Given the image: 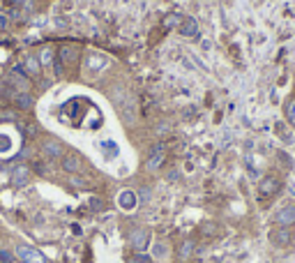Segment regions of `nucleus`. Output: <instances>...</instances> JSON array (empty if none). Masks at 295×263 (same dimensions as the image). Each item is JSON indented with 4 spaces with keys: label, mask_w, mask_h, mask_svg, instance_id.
<instances>
[{
    "label": "nucleus",
    "mask_w": 295,
    "mask_h": 263,
    "mask_svg": "<svg viewBox=\"0 0 295 263\" xmlns=\"http://www.w3.org/2000/svg\"><path fill=\"white\" fill-rule=\"evenodd\" d=\"M164 254H166V245L164 242L152 245V256H155V258H164Z\"/></svg>",
    "instance_id": "bb28decb"
},
{
    "label": "nucleus",
    "mask_w": 295,
    "mask_h": 263,
    "mask_svg": "<svg viewBox=\"0 0 295 263\" xmlns=\"http://www.w3.org/2000/svg\"><path fill=\"white\" fill-rule=\"evenodd\" d=\"M16 261V254L9 252V249H0V263H14Z\"/></svg>",
    "instance_id": "393cba45"
},
{
    "label": "nucleus",
    "mask_w": 295,
    "mask_h": 263,
    "mask_svg": "<svg viewBox=\"0 0 295 263\" xmlns=\"http://www.w3.org/2000/svg\"><path fill=\"white\" fill-rule=\"evenodd\" d=\"M39 63H41V67L53 63V49H49V46H46V49H41L39 51Z\"/></svg>",
    "instance_id": "412c9836"
},
{
    "label": "nucleus",
    "mask_w": 295,
    "mask_h": 263,
    "mask_svg": "<svg viewBox=\"0 0 295 263\" xmlns=\"http://www.w3.org/2000/svg\"><path fill=\"white\" fill-rule=\"evenodd\" d=\"M275 226H295V203H286L275 212Z\"/></svg>",
    "instance_id": "423d86ee"
},
{
    "label": "nucleus",
    "mask_w": 295,
    "mask_h": 263,
    "mask_svg": "<svg viewBox=\"0 0 295 263\" xmlns=\"http://www.w3.org/2000/svg\"><path fill=\"white\" fill-rule=\"evenodd\" d=\"M281 187H284V178H281L279 173H267L261 178V183H258V196H261V201L270 203V198H275L277 194L281 192Z\"/></svg>",
    "instance_id": "f257e3e1"
},
{
    "label": "nucleus",
    "mask_w": 295,
    "mask_h": 263,
    "mask_svg": "<svg viewBox=\"0 0 295 263\" xmlns=\"http://www.w3.org/2000/svg\"><path fill=\"white\" fill-rule=\"evenodd\" d=\"M127 263H152V258L148 256V254H143V252H136L134 256H129Z\"/></svg>",
    "instance_id": "b1692460"
},
{
    "label": "nucleus",
    "mask_w": 295,
    "mask_h": 263,
    "mask_svg": "<svg viewBox=\"0 0 295 263\" xmlns=\"http://www.w3.org/2000/svg\"><path fill=\"white\" fill-rule=\"evenodd\" d=\"M129 245H132V249H136V252H145L152 245V231L150 229H134L132 233H129Z\"/></svg>",
    "instance_id": "7ed1b4c3"
},
{
    "label": "nucleus",
    "mask_w": 295,
    "mask_h": 263,
    "mask_svg": "<svg viewBox=\"0 0 295 263\" xmlns=\"http://www.w3.org/2000/svg\"><path fill=\"white\" fill-rule=\"evenodd\" d=\"M69 185H72V187H78V189H86L88 187V180L74 173V175H69Z\"/></svg>",
    "instance_id": "5701e85b"
},
{
    "label": "nucleus",
    "mask_w": 295,
    "mask_h": 263,
    "mask_svg": "<svg viewBox=\"0 0 295 263\" xmlns=\"http://www.w3.org/2000/svg\"><path fill=\"white\" fill-rule=\"evenodd\" d=\"M5 28H7V16H3V14H0V30H5Z\"/></svg>",
    "instance_id": "7c9ffc66"
},
{
    "label": "nucleus",
    "mask_w": 295,
    "mask_h": 263,
    "mask_svg": "<svg viewBox=\"0 0 295 263\" xmlns=\"http://www.w3.org/2000/svg\"><path fill=\"white\" fill-rule=\"evenodd\" d=\"M180 21H182V16H180V14H168V16L164 18V28H166V30H171V28L180 26Z\"/></svg>",
    "instance_id": "4be33fe9"
},
{
    "label": "nucleus",
    "mask_w": 295,
    "mask_h": 263,
    "mask_svg": "<svg viewBox=\"0 0 295 263\" xmlns=\"http://www.w3.org/2000/svg\"><path fill=\"white\" fill-rule=\"evenodd\" d=\"M62 171H67L69 175L81 171V157L78 155H62Z\"/></svg>",
    "instance_id": "9b49d317"
},
{
    "label": "nucleus",
    "mask_w": 295,
    "mask_h": 263,
    "mask_svg": "<svg viewBox=\"0 0 295 263\" xmlns=\"http://www.w3.org/2000/svg\"><path fill=\"white\" fill-rule=\"evenodd\" d=\"M293 238H295L293 226H275L270 231V242L275 247H281V249L288 247V245H293Z\"/></svg>",
    "instance_id": "f03ea898"
},
{
    "label": "nucleus",
    "mask_w": 295,
    "mask_h": 263,
    "mask_svg": "<svg viewBox=\"0 0 295 263\" xmlns=\"http://www.w3.org/2000/svg\"><path fill=\"white\" fill-rule=\"evenodd\" d=\"M28 0H14V5H16V7H21V5H26Z\"/></svg>",
    "instance_id": "2f4dec72"
},
{
    "label": "nucleus",
    "mask_w": 295,
    "mask_h": 263,
    "mask_svg": "<svg viewBox=\"0 0 295 263\" xmlns=\"http://www.w3.org/2000/svg\"><path fill=\"white\" fill-rule=\"evenodd\" d=\"M180 32H182L184 37H196L198 35V23L194 21L192 16H184L182 21H180Z\"/></svg>",
    "instance_id": "ddd939ff"
},
{
    "label": "nucleus",
    "mask_w": 295,
    "mask_h": 263,
    "mask_svg": "<svg viewBox=\"0 0 295 263\" xmlns=\"http://www.w3.org/2000/svg\"><path fill=\"white\" fill-rule=\"evenodd\" d=\"M166 159V146L164 143H157L152 146V150L148 152V159H145V169L148 171H157Z\"/></svg>",
    "instance_id": "39448f33"
},
{
    "label": "nucleus",
    "mask_w": 295,
    "mask_h": 263,
    "mask_svg": "<svg viewBox=\"0 0 295 263\" xmlns=\"http://www.w3.org/2000/svg\"><path fill=\"white\" fill-rule=\"evenodd\" d=\"M284 115H286V123H288L290 127H295V95L286 99V104H284Z\"/></svg>",
    "instance_id": "f3484780"
},
{
    "label": "nucleus",
    "mask_w": 295,
    "mask_h": 263,
    "mask_svg": "<svg viewBox=\"0 0 295 263\" xmlns=\"http://www.w3.org/2000/svg\"><path fill=\"white\" fill-rule=\"evenodd\" d=\"M171 132V125L168 123H161L159 127H157V134H159V136H164V134H168Z\"/></svg>",
    "instance_id": "c85d7f7f"
},
{
    "label": "nucleus",
    "mask_w": 295,
    "mask_h": 263,
    "mask_svg": "<svg viewBox=\"0 0 295 263\" xmlns=\"http://www.w3.org/2000/svg\"><path fill=\"white\" fill-rule=\"evenodd\" d=\"M99 148H101V152H104V157H106V159H113V157H118V152H120L118 143H115V141H111V138H106V141H101V143H99Z\"/></svg>",
    "instance_id": "dca6fc26"
},
{
    "label": "nucleus",
    "mask_w": 295,
    "mask_h": 263,
    "mask_svg": "<svg viewBox=\"0 0 295 263\" xmlns=\"http://www.w3.org/2000/svg\"><path fill=\"white\" fill-rule=\"evenodd\" d=\"M23 69H26L28 76H39L41 72V63L37 55H26V60H23Z\"/></svg>",
    "instance_id": "f8f14e48"
},
{
    "label": "nucleus",
    "mask_w": 295,
    "mask_h": 263,
    "mask_svg": "<svg viewBox=\"0 0 295 263\" xmlns=\"http://www.w3.org/2000/svg\"><path fill=\"white\" fill-rule=\"evenodd\" d=\"M14 104H16V109H21V111H30L32 104H35V99H32L30 92H18V95L14 97Z\"/></svg>",
    "instance_id": "2eb2a0df"
},
{
    "label": "nucleus",
    "mask_w": 295,
    "mask_h": 263,
    "mask_svg": "<svg viewBox=\"0 0 295 263\" xmlns=\"http://www.w3.org/2000/svg\"><path fill=\"white\" fill-rule=\"evenodd\" d=\"M12 138L7 136L5 132H0V155H7V152H12Z\"/></svg>",
    "instance_id": "6ab92c4d"
},
{
    "label": "nucleus",
    "mask_w": 295,
    "mask_h": 263,
    "mask_svg": "<svg viewBox=\"0 0 295 263\" xmlns=\"http://www.w3.org/2000/svg\"><path fill=\"white\" fill-rule=\"evenodd\" d=\"M30 175H32V171L28 169L26 164L14 166V171H12V185H14V187H26V185L30 183Z\"/></svg>",
    "instance_id": "6e6552de"
},
{
    "label": "nucleus",
    "mask_w": 295,
    "mask_h": 263,
    "mask_svg": "<svg viewBox=\"0 0 295 263\" xmlns=\"http://www.w3.org/2000/svg\"><path fill=\"white\" fill-rule=\"evenodd\" d=\"M106 65H109V58H106V55L97 53V51L88 53V58H86V67H88V72H99V69H104Z\"/></svg>",
    "instance_id": "1a4fd4ad"
},
{
    "label": "nucleus",
    "mask_w": 295,
    "mask_h": 263,
    "mask_svg": "<svg viewBox=\"0 0 295 263\" xmlns=\"http://www.w3.org/2000/svg\"><path fill=\"white\" fill-rule=\"evenodd\" d=\"M88 206H90V210H92V212H101V210H104V201H101L99 196H92Z\"/></svg>",
    "instance_id": "a878e982"
},
{
    "label": "nucleus",
    "mask_w": 295,
    "mask_h": 263,
    "mask_svg": "<svg viewBox=\"0 0 295 263\" xmlns=\"http://www.w3.org/2000/svg\"><path fill=\"white\" fill-rule=\"evenodd\" d=\"M58 55L62 58L65 65H74V63H76V58H78V55H76V49H74V46H62Z\"/></svg>",
    "instance_id": "a211bd4d"
},
{
    "label": "nucleus",
    "mask_w": 295,
    "mask_h": 263,
    "mask_svg": "<svg viewBox=\"0 0 295 263\" xmlns=\"http://www.w3.org/2000/svg\"><path fill=\"white\" fill-rule=\"evenodd\" d=\"M14 254L18 256V261H21V263H49V261L44 258V254L39 252V249L28 247V245H16Z\"/></svg>",
    "instance_id": "20e7f679"
},
{
    "label": "nucleus",
    "mask_w": 295,
    "mask_h": 263,
    "mask_svg": "<svg viewBox=\"0 0 295 263\" xmlns=\"http://www.w3.org/2000/svg\"><path fill=\"white\" fill-rule=\"evenodd\" d=\"M51 67H53L55 76H65V67H67V65L62 63V58H60V55H53V63H51Z\"/></svg>",
    "instance_id": "aec40b11"
},
{
    "label": "nucleus",
    "mask_w": 295,
    "mask_h": 263,
    "mask_svg": "<svg viewBox=\"0 0 295 263\" xmlns=\"http://www.w3.org/2000/svg\"><path fill=\"white\" fill-rule=\"evenodd\" d=\"M136 196H138V201H148V198H150V189H148V187H143L141 192L136 194Z\"/></svg>",
    "instance_id": "c756f323"
},
{
    "label": "nucleus",
    "mask_w": 295,
    "mask_h": 263,
    "mask_svg": "<svg viewBox=\"0 0 295 263\" xmlns=\"http://www.w3.org/2000/svg\"><path fill=\"white\" fill-rule=\"evenodd\" d=\"M41 152H44L49 159H58V157H62V143L49 138V141H44V146H41Z\"/></svg>",
    "instance_id": "9d476101"
},
{
    "label": "nucleus",
    "mask_w": 295,
    "mask_h": 263,
    "mask_svg": "<svg viewBox=\"0 0 295 263\" xmlns=\"http://www.w3.org/2000/svg\"><path fill=\"white\" fill-rule=\"evenodd\" d=\"M118 206H120V210H124V212L136 210V206H138L136 192H132V189H122V192L118 194Z\"/></svg>",
    "instance_id": "0eeeda50"
},
{
    "label": "nucleus",
    "mask_w": 295,
    "mask_h": 263,
    "mask_svg": "<svg viewBox=\"0 0 295 263\" xmlns=\"http://www.w3.org/2000/svg\"><path fill=\"white\" fill-rule=\"evenodd\" d=\"M201 231H203V233H205V235H217V231H219V226H217V224H212V221H207V224H203V226H201Z\"/></svg>",
    "instance_id": "cd10ccee"
},
{
    "label": "nucleus",
    "mask_w": 295,
    "mask_h": 263,
    "mask_svg": "<svg viewBox=\"0 0 295 263\" xmlns=\"http://www.w3.org/2000/svg\"><path fill=\"white\" fill-rule=\"evenodd\" d=\"M194 249H196V242L194 240H182L180 242V247H178V258L180 261H187V258H192L194 256Z\"/></svg>",
    "instance_id": "4468645a"
},
{
    "label": "nucleus",
    "mask_w": 295,
    "mask_h": 263,
    "mask_svg": "<svg viewBox=\"0 0 295 263\" xmlns=\"http://www.w3.org/2000/svg\"><path fill=\"white\" fill-rule=\"evenodd\" d=\"M14 263H16V261H14ZM18 263H21V261H18Z\"/></svg>",
    "instance_id": "473e14b6"
}]
</instances>
